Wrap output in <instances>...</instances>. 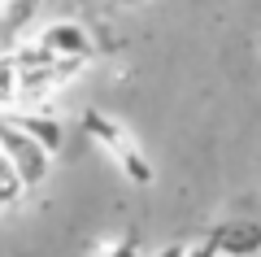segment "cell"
I'll return each mask as SVG.
<instances>
[{
	"label": "cell",
	"mask_w": 261,
	"mask_h": 257,
	"mask_svg": "<svg viewBox=\"0 0 261 257\" xmlns=\"http://www.w3.org/2000/svg\"><path fill=\"white\" fill-rule=\"evenodd\" d=\"M0 27H5V13H0Z\"/></svg>",
	"instance_id": "4fadbf2b"
},
{
	"label": "cell",
	"mask_w": 261,
	"mask_h": 257,
	"mask_svg": "<svg viewBox=\"0 0 261 257\" xmlns=\"http://www.w3.org/2000/svg\"><path fill=\"white\" fill-rule=\"evenodd\" d=\"M152 257H183V244H161Z\"/></svg>",
	"instance_id": "8fae6325"
},
{
	"label": "cell",
	"mask_w": 261,
	"mask_h": 257,
	"mask_svg": "<svg viewBox=\"0 0 261 257\" xmlns=\"http://www.w3.org/2000/svg\"><path fill=\"white\" fill-rule=\"evenodd\" d=\"M22 105V65L13 53H0V113Z\"/></svg>",
	"instance_id": "5b68a950"
},
{
	"label": "cell",
	"mask_w": 261,
	"mask_h": 257,
	"mask_svg": "<svg viewBox=\"0 0 261 257\" xmlns=\"http://www.w3.org/2000/svg\"><path fill=\"white\" fill-rule=\"evenodd\" d=\"M209 240H214V248L222 257H257L261 253V218H235L226 227H218Z\"/></svg>",
	"instance_id": "3957f363"
},
{
	"label": "cell",
	"mask_w": 261,
	"mask_h": 257,
	"mask_svg": "<svg viewBox=\"0 0 261 257\" xmlns=\"http://www.w3.org/2000/svg\"><path fill=\"white\" fill-rule=\"evenodd\" d=\"M183 257H222V253H218V248H214V240H192V244H183Z\"/></svg>",
	"instance_id": "30bf717a"
},
{
	"label": "cell",
	"mask_w": 261,
	"mask_h": 257,
	"mask_svg": "<svg viewBox=\"0 0 261 257\" xmlns=\"http://www.w3.org/2000/svg\"><path fill=\"white\" fill-rule=\"evenodd\" d=\"M31 44L39 48V53L57 57V61H74V65H87L96 57V44L92 35H87L83 22H70V18H57L48 22V27H39V35L31 39Z\"/></svg>",
	"instance_id": "7a4b0ae2"
},
{
	"label": "cell",
	"mask_w": 261,
	"mask_h": 257,
	"mask_svg": "<svg viewBox=\"0 0 261 257\" xmlns=\"http://www.w3.org/2000/svg\"><path fill=\"white\" fill-rule=\"evenodd\" d=\"M5 113H9V118L18 122V127L27 131V135H35V139H39V144H44L53 157L65 148V122L57 118L53 109H39V113H31V109H22V105H18V109H5Z\"/></svg>",
	"instance_id": "277c9868"
},
{
	"label": "cell",
	"mask_w": 261,
	"mask_h": 257,
	"mask_svg": "<svg viewBox=\"0 0 261 257\" xmlns=\"http://www.w3.org/2000/svg\"><path fill=\"white\" fill-rule=\"evenodd\" d=\"M83 127H87V131H92V135H96V139H100V144H105V148H109V153H118V148H122V144H130V135H126V131H122V127H118V122H105V118H100V113H87V118H83Z\"/></svg>",
	"instance_id": "ba28073f"
},
{
	"label": "cell",
	"mask_w": 261,
	"mask_h": 257,
	"mask_svg": "<svg viewBox=\"0 0 261 257\" xmlns=\"http://www.w3.org/2000/svg\"><path fill=\"white\" fill-rule=\"evenodd\" d=\"M113 5H122V9H135V5H144V0H113Z\"/></svg>",
	"instance_id": "7c38bea8"
},
{
	"label": "cell",
	"mask_w": 261,
	"mask_h": 257,
	"mask_svg": "<svg viewBox=\"0 0 261 257\" xmlns=\"http://www.w3.org/2000/svg\"><path fill=\"white\" fill-rule=\"evenodd\" d=\"M22 196H27V183H22V175L9 166V157L0 153V209L22 205Z\"/></svg>",
	"instance_id": "52a82bcc"
},
{
	"label": "cell",
	"mask_w": 261,
	"mask_h": 257,
	"mask_svg": "<svg viewBox=\"0 0 261 257\" xmlns=\"http://www.w3.org/2000/svg\"><path fill=\"white\" fill-rule=\"evenodd\" d=\"M39 0H0V9H5V22H22L31 9H35Z\"/></svg>",
	"instance_id": "9c48e42d"
},
{
	"label": "cell",
	"mask_w": 261,
	"mask_h": 257,
	"mask_svg": "<svg viewBox=\"0 0 261 257\" xmlns=\"http://www.w3.org/2000/svg\"><path fill=\"white\" fill-rule=\"evenodd\" d=\"M113 157H118L122 175H126V179H130V183H135V188H148V183H152V166L144 161V153H140V148H135V144H122V148H118V153H113Z\"/></svg>",
	"instance_id": "8992f818"
},
{
	"label": "cell",
	"mask_w": 261,
	"mask_h": 257,
	"mask_svg": "<svg viewBox=\"0 0 261 257\" xmlns=\"http://www.w3.org/2000/svg\"><path fill=\"white\" fill-rule=\"evenodd\" d=\"M0 153L9 157V166L22 175L27 192H35V188L48 179V170H53V153H48L35 135H27L9 113H0Z\"/></svg>",
	"instance_id": "6da1fadb"
}]
</instances>
